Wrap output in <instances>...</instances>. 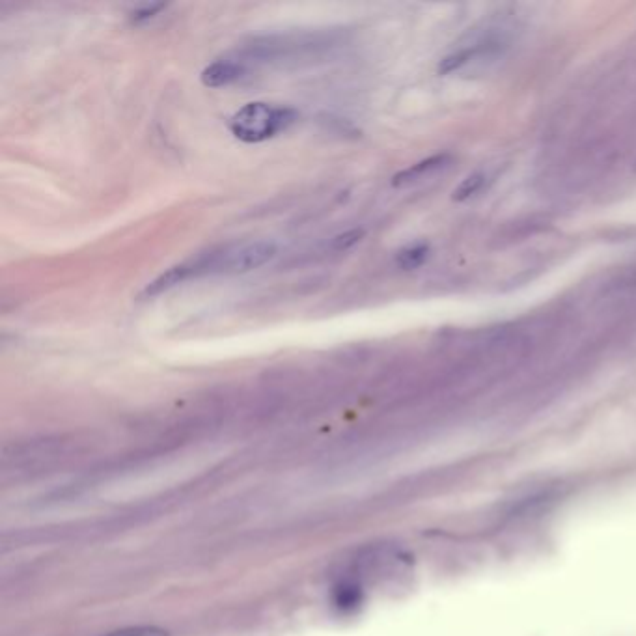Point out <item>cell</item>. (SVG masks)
Instances as JSON below:
<instances>
[{"mask_svg": "<svg viewBox=\"0 0 636 636\" xmlns=\"http://www.w3.org/2000/svg\"><path fill=\"white\" fill-rule=\"evenodd\" d=\"M277 256V245L271 241H249L228 245L193 260L196 275H243L250 273Z\"/></svg>", "mask_w": 636, "mask_h": 636, "instance_id": "6da1fadb", "label": "cell"}, {"mask_svg": "<svg viewBox=\"0 0 636 636\" xmlns=\"http://www.w3.org/2000/svg\"><path fill=\"white\" fill-rule=\"evenodd\" d=\"M299 112L291 107H278L269 103H249L230 118L228 127L241 142L258 144L288 131L297 122Z\"/></svg>", "mask_w": 636, "mask_h": 636, "instance_id": "7a4b0ae2", "label": "cell"}, {"mask_svg": "<svg viewBox=\"0 0 636 636\" xmlns=\"http://www.w3.org/2000/svg\"><path fill=\"white\" fill-rule=\"evenodd\" d=\"M247 75V62L243 58H224L209 64L202 71L200 81L208 88H222L241 81Z\"/></svg>", "mask_w": 636, "mask_h": 636, "instance_id": "3957f363", "label": "cell"}, {"mask_svg": "<svg viewBox=\"0 0 636 636\" xmlns=\"http://www.w3.org/2000/svg\"><path fill=\"white\" fill-rule=\"evenodd\" d=\"M194 277L193 262L180 263V265H174L170 269H166L165 273H161L159 277L152 280L146 290L142 293V297L150 299V297H157V295H163L166 291L176 288L181 282H185L187 278Z\"/></svg>", "mask_w": 636, "mask_h": 636, "instance_id": "277c9868", "label": "cell"}, {"mask_svg": "<svg viewBox=\"0 0 636 636\" xmlns=\"http://www.w3.org/2000/svg\"><path fill=\"white\" fill-rule=\"evenodd\" d=\"M450 161H452V157H450L448 153L428 157V159H424V161H420V163H416V165L409 166V168L398 172V174L392 178V185H394V187H400V185H405V183H411V181L422 178L424 174H429V172H433V170L443 168V166L448 165Z\"/></svg>", "mask_w": 636, "mask_h": 636, "instance_id": "5b68a950", "label": "cell"}, {"mask_svg": "<svg viewBox=\"0 0 636 636\" xmlns=\"http://www.w3.org/2000/svg\"><path fill=\"white\" fill-rule=\"evenodd\" d=\"M362 597V588L353 581L340 582L332 595L334 607L342 612H355L362 605Z\"/></svg>", "mask_w": 636, "mask_h": 636, "instance_id": "8992f818", "label": "cell"}, {"mask_svg": "<svg viewBox=\"0 0 636 636\" xmlns=\"http://www.w3.org/2000/svg\"><path fill=\"white\" fill-rule=\"evenodd\" d=\"M429 245L428 243H415L407 249L401 250L400 254L396 256V262L400 265L401 269H416L420 267L422 263L428 260Z\"/></svg>", "mask_w": 636, "mask_h": 636, "instance_id": "52a82bcc", "label": "cell"}, {"mask_svg": "<svg viewBox=\"0 0 636 636\" xmlns=\"http://www.w3.org/2000/svg\"><path fill=\"white\" fill-rule=\"evenodd\" d=\"M484 181V174H472V176H469L467 180L463 181V183L457 187L454 194H452V198H454L456 202H463V200L471 198V196H474V194L482 189Z\"/></svg>", "mask_w": 636, "mask_h": 636, "instance_id": "ba28073f", "label": "cell"}, {"mask_svg": "<svg viewBox=\"0 0 636 636\" xmlns=\"http://www.w3.org/2000/svg\"><path fill=\"white\" fill-rule=\"evenodd\" d=\"M471 49H465V51H459L454 55L446 56L443 62L439 64V73L446 75V73H452V71L459 70L463 64H467L471 60Z\"/></svg>", "mask_w": 636, "mask_h": 636, "instance_id": "9c48e42d", "label": "cell"}, {"mask_svg": "<svg viewBox=\"0 0 636 636\" xmlns=\"http://www.w3.org/2000/svg\"><path fill=\"white\" fill-rule=\"evenodd\" d=\"M364 230L362 228H355V230H349L346 234H342V236L334 237L332 239V249L334 250H347L351 249V247H355L357 243L362 241V237H364Z\"/></svg>", "mask_w": 636, "mask_h": 636, "instance_id": "30bf717a", "label": "cell"}, {"mask_svg": "<svg viewBox=\"0 0 636 636\" xmlns=\"http://www.w3.org/2000/svg\"><path fill=\"white\" fill-rule=\"evenodd\" d=\"M107 636H168V633L159 627H127Z\"/></svg>", "mask_w": 636, "mask_h": 636, "instance_id": "8fae6325", "label": "cell"}, {"mask_svg": "<svg viewBox=\"0 0 636 636\" xmlns=\"http://www.w3.org/2000/svg\"><path fill=\"white\" fill-rule=\"evenodd\" d=\"M165 8V4H152V6H144V8H139V10H135V12L131 14V21H133L135 25L144 23V21H150V19H153L155 15L159 14L161 10H165Z\"/></svg>", "mask_w": 636, "mask_h": 636, "instance_id": "7c38bea8", "label": "cell"}]
</instances>
